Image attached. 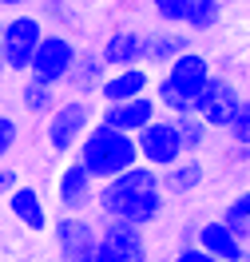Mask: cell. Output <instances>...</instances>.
Instances as JSON below:
<instances>
[{"mask_svg":"<svg viewBox=\"0 0 250 262\" xmlns=\"http://www.w3.org/2000/svg\"><path fill=\"white\" fill-rule=\"evenodd\" d=\"M135 155L139 163L151 167V171H167L183 159V143H179V131H175V119L171 115H155L147 127L135 135Z\"/></svg>","mask_w":250,"mask_h":262,"instance_id":"8","label":"cell"},{"mask_svg":"<svg viewBox=\"0 0 250 262\" xmlns=\"http://www.w3.org/2000/svg\"><path fill=\"white\" fill-rule=\"evenodd\" d=\"M143 48H147V32L143 28H131V24H116L111 32L103 36V44L96 52H100V60L107 72H119V68H135L143 64Z\"/></svg>","mask_w":250,"mask_h":262,"instance_id":"11","label":"cell"},{"mask_svg":"<svg viewBox=\"0 0 250 262\" xmlns=\"http://www.w3.org/2000/svg\"><path fill=\"white\" fill-rule=\"evenodd\" d=\"M92 207L100 211V219H119V223H131V227L147 230L167 211V195L159 191V171L135 163L116 179L96 183Z\"/></svg>","mask_w":250,"mask_h":262,"instance_id":"1","label":"cell"},{"mask_svg":"<svg viewBox=\"0 0 250 262\" xmlns=\"http://www.w3.org/2000/svg\"><path fill=\"white\" fill-rule=\"evenodd\" d=\"M195 48V36H187L183 28H155L147 32V48H143V68L147 72H163L175 56Z\"/></svg>","mask_w":250,"mask_h":262,"instance_id":"16","label":"cell"},{"mask_svg":"<svg viewBox=\"0 0 250 262\" xmlns=\"http://www.w3.org/2000/svg\"><path fill=\"white\" fill-rule=\"evenodd\" d=\"M76 56H80V44H76L67 32H44V40L36 44L24 76L36 80V83H48V88H64L67 72L76 64Z\"/></svg>","mask_w":250,"mask_h":262,"instance_id":"7","label":"cell"},{"mask_svg":"<svg viewBox=\"0 0 250 262\" xmlns=\"http://www.w3.org/2000/svg\"><path fill=\"white\" fill-rule=\"evenodd\" d=\"M218 223L231 230V234H238V238H250V195H246V191H238V195L222 207Z\"/></svg>","mask_w":250,"mask_h":262,"instance_id":"23","label":"cell"},{"mask_svg":"<svg viewBox=\"0 0 250 262\" xmlns=\"http://www.w3.org/2000/svg\"><path fill=\"white\" fill-rule=\"evenodd\" d=\"M202 183H207V163H202V155H183L175 167L159 171V191H163L167 199L195 195Z\"/></svg>","mask_w":250,"mask_h":262,"instance_id":"17","label":"cell"},{"mask_svg":"<svg viewBox=\"0 0 250 262\" xmlns=\"http://www.w3.org/2000/svg\"><path fill=\"white\" fill-rule=\"evenodd\" d=\"M96 112H100V107H96L92 99H80V96L60 99V103L48 112V119H44V139H48L52 155L72 159L76 147H80V139L87 135V127L96 123Z\"/></svg>","mask_w":250,"mask_h":262,"instance_id":"3","label":"cell"},{"mask_svg":"<svg viewBox=\"0 0 250 262\" xmlns=\"http://www.w3.org/2000/svg\"><path fill=\"white\" fill-rule=\"evenodd\" d=\"M16 187H20V171L16 167H0V199L8 191H16Z\"/></svg>","mask_w":250,"mask_h":262,"instance_id":"29","label":"cell"},{"mask_svg":"<svg viewBox=\"0 0 250 262\" xmlns=\"http://www.w3.org/2000/svg\"><path fill=\"white\" fill-rule=\"evenodd\" d=\"M211 76H215V64H211V56H202L199 48H191V52H183V56H175V60H171V64L159 72V80H163L179 99H187V103H191V99L202 92V83L211 80Z\"/></svg>","mask_w":250,"mask_h":262,"instance_id":"9","label":"cell"},{"mask_svg":"<svg viewBox=\"0 0 250 262\" xmlns=\"http://www.w3.org/2000/svg\"><path fill=\"white\" fill-rule=\"evenodd\" d=\"M155 115H159L155 99L139 96V99H123V103H103L100 112H96V123H103V127H111V131H123V135L135 139Z\"/></svg>","mask_w":250,"mask_h":262,"instance_id":"13","label":"cell"},{"mask_svg":"<svg viewBox=\"0 0 250 262\" xmlns=\"http://www.w3.org/2000/svg\"><path fill=\"white\" fill-rule=\"evenodd\" d=\"M16 143H20V123H16V115L0 112V163L16 151Z\"/></svg>","mask_w":250,"mask_h":262,"instance_id":"26","label":"cell"},{"mask_svg":"<svg viewBox=\"0 0 250 262\" xmlns=\"http://www.w3.org/2000/svg\"><path fill=\"white\" fill-rule=\"evenodd\" d=\"M0 72H4V44H0Z\"/></svg>","mask_w":250,"mask_h":262,"instance_id":"32","label":"cell"},{"mask_svg":"<svg viewBox=\"0 0 250 262\" xmlns=\"http://www.w3.org/2000/svg\"><path fill=\"white\" fill-rule=\"evenodd\" d=\"M92 195H96V179L83 171L76 159H67L56 175V203L64 214H83L92 207Z\"/></svg>","mask_w":250,"mask_h":262,"instance_id":"14","label":"cell"},{"mask_svg":"<svg viewBox=\"0 0 250 262\" xmlns=\"http://www.w3.org/2000/svg\"><path fill=\"white\" fill-rule=\"evenodd\" d=\"M44 0H0V8L4 12H16V8H40Z\"/></svg>","mask_w":250,"mask_h":262,"instance_id":"30","label":"cell"},{"mask_svg":"<svg viewBox=\"0 0 250 262\" xmlns=\"http://www.w3.org/2000/svg\"><path fill=\"white\" fill-rule=\"evenodd\" d=\"M167 262H215V258H211V254H202L195 243H187V246H175V254H171Z\"/></svg>","mask_w":250,"mask_h":262,"instance_id":"27","label":"cell"},{"mask_svg":"<svg viewBox=\"0 0 250 262\" xmlns=\"http://www.w3.org/2000/svg\"><path fill=\"white\" fill-rule=\"evenodd\" d=\"M246 103V92L231 80V76H211L202 83V92L191 99V115H199L207 131H226V123L234 119V112Z\"/></svg>","mask_w":250,"mask_h":262,"instance_id":"6","label":"cell"},{"mask_svg":"<svg viewBox=\"0 0 250 262\" xmlns=\"http://www.w3.org/2000/svg\"><path fill=\"white\" fill-rule=\"evenodd\" d=\"M187 4H191V0H151V12L159 16L163 28H183Z\"/></svg>","mask_w":250,"mask_h":262,"instance_id":"24","label":"cell"},{"mask_svg":"<svg viewBox=\"0 0 250 262\" xmlns=\"http://www.w3.org/2000/svg\"><path fill=\"white\" fill-rule=\"evenodd\" d=\"M222 24V0H191L183 16V32L187 36H207Z\"/></svg>","mask_w":250,"mask_h":262,"instance_id":"20","label":"cell"},{"mask_svg":"<svg viewBox=\"0 0 250 262\" xmlns=\"http://www.w3.org/2000/svg\"><path fill=\"white\" fill-rule=\"evenodd\" d=\"M135 4H151V0H135Z\"/></svg>","mask_w":250,"mask_h":262,"instance_id":"33","label":"cell"},{"mask_svg":"<svg viewBox=\"0 0 250 262\" xmlns=\"http://www.w3.org/2000/svg\"><path fill=\"white\" fill-rule=\"evenodd\" d=\"M44 20L36 12H8L0 20V44H4V72L12 76H24L28 72V60H32L36 44L44 40Z\"/></svg>","mask_w":250,"mask_h":262,"instance_id":"5","label":"cell"},{"mask_svg":"<svg viewBox=\"0 0 250 262\" xmlns=\"http://www.w3.org/2000/svg\"><path fill=\"white\" fill-rule=\"evenodd\" d=\"M226 139H231V147H250V103L234 112V119L226 123Z\"/></svg>","mask_w":250,"mask_h":262,"instance_id":"25","label":"cell"},{"mask_svg":"<svg viewBox=\"0 0 250 262\" xmlns=\"http://www.w3.org/2000/svg\"><path fill=\"white\" fill-rule=\"evenodd\" d=\"M56 103H60V88L24 80V88H20V107L32 115V119H48V112L56 107Z\"/></svg>","mask_w":250,"mask_h":262,"instance_id":"21","label":"cell"},{"mask_svg":"<svg viewBox=\"0 0 250 262\" xmlns=\"http://www.w3.org/2000/svg\"><path fill=\"white\" fill-rule=\"evenodd\" d=\"M103 76H107V68H103L100 52H96V48H80V56H76L72 72H67L64 88L72 92V96H80V99H92V96H96V88L103 83Z\"/></svg>","mask_w":250,"mask_h":262,"instance_id":"19","label":"cell"},{"mask_svg":"<svg viewBox=\"0 0 250 262\" xmlns=\"http://www.w3.org/2000/svg\"><path fill=\"white\" fill-rule=\"evenodd\" d=\"M151 83H155V72H147L143 64H135V68L107 72L103 83L96 88V96H100V103H123V99L151 96Z\"/></svg>","mask_w":250,"mask_h":262,"instance_id":"15","label":"cell"},{"mask_svg":"<svg viewBox=\"0 0 250 262\" xmlns=\"http://www.w3.org/2000/svg\"><path fill=\"white\" fill-rule=\"evenodd\" d=\"M72 159H76V163H80L96 183L116 179V175H123L127 167L139 163L131 135L111 131V127H103V123H92V127H87V135L80 139V147H76Z\"/></svg>","mask_w":250,"mask_h":262,"instance_id":"2","label":"cell"},{"mask_svg":"<svg viewBox=\"0 0 250 262\" xmlns=\"http://www.w3.org/2000/svg\"><path fill=\"white\" fill-rule=\"evenodd\" d=\"M4 203H8L12 219H16V223H24L28 230H36V234H44V230L52 227V219H48V211H44L40 191H36V187H28V183H20L16 191H8V195H4Z\"/></svg>","mask_w":250,"mask_h":262,"instance_id":"18","label":"cell"},{"mask_svg":"<svg viewBox=\"0 0 250 262\" xmlns=\"http://www.w3.org/2000/svg\"><path fill=\"white\" fill-rule=\"evenodd\" d=\"M36 16H40V20H64L67 16V4H64V0H44Z\"/></svg>","mask_w":250,"mask_h":262,"instance_id":"28","label":"cell"},{"mask_svg":"<svg viewBox=\"0 0 250 262\" xmlns=\"http://www.w3.org/2000/svg\"><path fill=\"white\" fill-rule=\"evenodd\" d=\"M48 230H52V238H56L60 258H64V262H80V258L92 254L96 234H100V223L87 219V214H60Z\"/></svg>","mask_w":250,"mask_h":262,"instance_id":"10","label":"cell"},{"mask_svg":"<svg viewBox=\"0 0 250 262\" xmlns=\"http://www.w3.org/2000/svg\"><path fill=\"white\" fill-rule=\"evenodd\" d=\"M231 159H238V167H246V147H231Z\"/></svg>","mask_w":250,"mask_h":262,"instance_id":"31","label":"cell"},{"mask_svg":"<svg viewBox=\"0 0 250 262\" xmlns=\"http://www.w3.org/2000/svg\"><path fill=\"white\" fill-rule=\"evenodd\" d=\"M80 262H151L147 230L131 227V223H119V219H100L96 246Z\"/></svg>","mask_w":250,"mask_h":262,"instance_id":"4","label":"cell"},{"mask_svg":"<svg viewBox=\"0 0 250 262\" xmlns=\"http://www.w3.org/2000/svg\"><path fill=\"white\" fill-rule=\"evenodd\" d=\"M175 131H179L183 155H202V147L211 143V131L199 115H175Z\"/></svg>","mask_w":250,"mask_h":262,"instance_id":"22","label":"cell"},{"mask_svg":"<svg viewBox=\"0 0 250 262\" xmlns=\"http://www.w3.org/2000/svg\"><path fill=\"white\" fill-rule=\"evenodd\" d=\"M191 243L199 246L202 254H211L215 262H250V250H246V238H238L222 227L218 219H207V223H195V234Z\"/></svg>","mask_w":250,"mask_h":262,"instance_id":"12","label":"cell"}]
</instances>
